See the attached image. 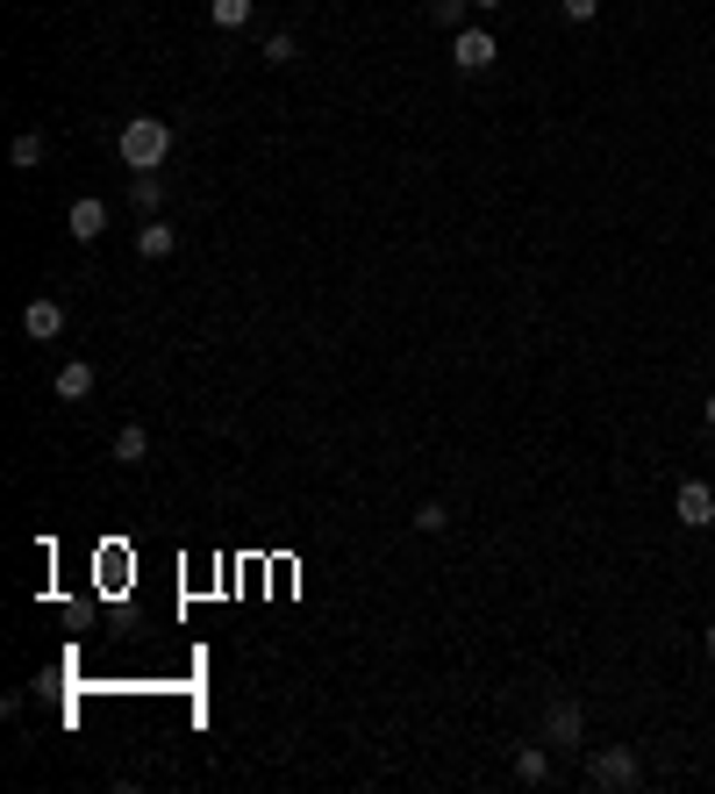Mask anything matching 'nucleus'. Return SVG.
<instances>
[{"instance_id": "obj_1", "label": "nucleus", "mask_w": 715, "mask_h": 794, "mask_svg": "<svg viewBox=\"0 0 715 794\" xmlns=\"http://www.w3.org/2000/svg\"><path fill=\"white\" fill-rule=\"evenodd\" d=\"M115 150H122L129 173H165V158H172V122L165 115H129L122 136H115Z\"/></svg>"}, {"instance_id": "obj_2", "label": "nucleus", "mask_w": 715, "mask_h": 794, "mask_svg": "<svg viewBox=\"0 0 715 794\" xmlns=\"http://www.w3.org/2000/svg\"><path fill=\"white\" fill-rule=\"evenodd\" d=\"M587 781L608 787V794H630L637 781H644V766H637V752H630V744H608V752L587 759Z\"/></svg>"}, {"instance_id": "obj_3", "label": "nucleus", "mask_w": 715, "mask_h": 794, "mask_svg": "<svg viewBox=\"0 0 715 794\" xmlns=\"http://www.w3.org/2000/svg\"><path fill=\"white\" fill-rule=\"evenodd\" d=\"M494 58H501L494 29H451V65H459V72H486Z\"/></svg>"}, {"instance_id": "obj_4", "label": "nucleus", "mask_w": 715, "mask_h": 794, "mask_svg": "<svg viewBox=\"0 0 715 794\" xmlns=\"http://www.w3.org/2000/svg\"><path fill=\"white\" fill-rule=\"evenodd\" d=\"M580 738H587V709H580V701H551V709H544V744L572 752Z\"/></svg>"}, {"instance_id": "obj_5", "label": "nucleus", "mask_w": 715, "mask_h": 794, "mask_svg": "<svg viewBox=\"0 0 715 794\" xmlns=\"http://www.w3.org/2000/svg\"><path fill=\"white\" fill-rule=\"evenodd\" d=\"M673 515H680L687 530H708V523H715V487H708V480H680Z\"/></svg>"}, {"instance_id": "obj_6", "label": "nucleus", "mask_w": 715, "mask_h": 794, "mask_svg": "<svg viewBox=\"0 0 715 794\" xmlns=\"http://www.w3.org/2000/svg\"><path fill=\"white\" fill-rule=\"evenodd\" d=\"M65 229H72L80 243H101V229H108V208H101L94 194H80V201L65 208Z\"/></svg>"}, {"instance_id": "obj_7", "label": "nucleus", "mask_w": 715, "mask_h": 794, "mask_svg": "<svg viewBox=\"0 0 715 794\" xmlns=\"http://www.w3.org/2000/svg\"><path fill=\"white\" fill-rule=\"evenodd\" d=\"M22 330H29V337H36V344L65 337V309H57L51 294H43V301H29V309H22Z\"/></svg>"}, {"instance_id": "obj_8", "label": "nucleus", "mask_w": 715, "mask_h": 794, "mask_svg": "<svg viewBox=\"0 0 715 794\" xmlns=\"http://www.w3.org/2000/svg\"><path fill=\"white\" fill-rule=\"evenodd\" d=\"M172 222L165 216H144V229H136V258H172Z\"/></svg>"}, {"instance_id": "obj_9", "label": "nucleus", "mask_w": 715, "mask_h": 794, "mask_svg": "<svg viewBox=\"0 0 715 794\" xmlns=\"http://www.w3.org/2000/svg\"><path fill=\"white\" fill-rule=\"evenodd\" d=\"M101 379H94V365L86 358H72V365H57V401H86Z\"/></svg>"}, {"instance_id": "obj_10", "label": "nucleus", "mask_w": 715, "mask_h": 794, "mask_svg": "<svg viewBox=\"0 0 715 794\" xmlns=\"http://www.w3.org/2000/svg\"><path fill=\"white\" fill-rule=\"evenodd\" d=\"M515 781L544 787V781H551V752H544V744H523V752H515Z\"/></svg>"}, {"instance_id": "obj_11", "label": "nucleus", "mask_w": 715, "mask_h": 794, "mask_svg": "<svg viewBox=\"0 0 715 794\" xmlns=\"http://www.w3.org/2000/svg\"><path fill=\"white\" fill-rule=\"evenodd\" d=\"M129 201L144 208V216H158L165 208V173H129Z\"/></svg>"}, {"instance_id": "obj_12", "label": "nucleus", "mask_w": 715, "mask_h": 794, "mask_svg": "<svg viewBox=\"0 0 715 794\" xmlns=\"http://www.w3.org/2000/svg\"><path fill=\"white\" fill-rule=\"evenodd\" d=\"M144 458H150V430H144V422L115 430V466H144Z\"/></svg>"}, {"instance_id": "obj_13", "label": "nucleus", "mask_w": 715, "mask_h": 794, "mask_svg": "<svg viewBox=\"0 0 715 794\" xmlns=\"http://www.w3.org/2000/svg\"><path fill=\"white\" fill-rule=\"evenodd\" d=\"M8 158L22 165V173H29V165H43V129H22V136L8 144Z\"/></svg>"}, {"instance_id": "obj_14", "label": "nucleus", "mask_w": 715, "mask_h": 794, "mask_svg": "<svg viewBox=\"0 0 715 794\" xmlns=\"http://www.w3.org/2000/svg\"><path fill=\"white\" fill-rule=\"evenodd\" d=\"M208 14H215V29H243L251 22V0H208Z\"/></svg>"}, {"instance_id": "obj_15", "label": "nucleus", "mask_w": 715, "mask_h": 794, "mask_svg": "<svg viewBox=\"0 0 715 794\" xmlns=\"http://www.w3.org/2000/svg\"><path fill=\"white\" fill-rule=\"evenodd\" d=\"M465 8H473V0H430V22L437 29H465Z\"/></svg>"}, {"instance_id": "obj_16", "label": "nucleus", "mask_w": 715, "mask_h": 794, "mask_svg": "<svg viewBox=\"0 0 715 794\" xmlns=\"http://www.w3.org/2000/svg\"><path fill=\"white\" fill-rule=\"evenodd\" d=\"M265 58H272V65H294V58H301V43L286 36V29H272V36H265Z\"/></svg>"}, {"instance_id": "obj_17", "label": "nucleus", "mask_w": 715, "mask_h": 794, "mask_svg": "<svg viewBox=\"0 0 715 794\" xmlns=\"http://www.w3.org/2000/svg\"><path fill=\"white\" fill-rule=\"evenodd\" d=\"M444 523H451V509H444V501H422V509H416V530H422V537H437Z\"/></svg>"}, {"instance_id": "obj_18", "label": "nucleus", "mask_w": 715, "mask_h": 794, "mask_svg": "<svg viewBox=\"0 0 715 794\" xmlns=\"http://www.w3.org/2000/svg\"><path fill=\"white\" fill-rule=\"evenodd\" d=\"M558 8H566V22H595L601 0H558Z\"/></svg>"}, {"instance_id": "obj_19", "label": "nucleus", "mask_w": 715, "mask_h": 794, "mask_svg": "<svg viewBox=\"0 0 715 794\" xmlns=\"http://www.w3.org/2000/svg\"><path fill=\"white\" fill-rule=\"evenodd\" d=\"M702 416H708V430H715V394H708V401H702Z\"/></svg>"}, {"instance_id": "obj_20", "label": "nucleus", "mask_w": 715, "mask_h": 794, "mask_svg": "<svg viewBox=\"0 0 715 794\" xmlns=\"http://www.w3.org/2000/svg\"><path fill=\"white\" fill-rule=\"evenodd\" d=\"M702 645H708V659H715V623H708V630H702Z\"/></svg>"}, {"instance_id": "obj_21", "label": "nucleus", "mask_w": 715, "mask_h": 794, "mask_svg": "<svg viewBox=\"0 0 715 794\" xmlns=\"http://www.w3.org/2000/svg\"><path fill=\"white\" fill-rule=\"evenodd\" d=\"M473 8H501V0H473Z\"/></svg>"}]
</instances>
